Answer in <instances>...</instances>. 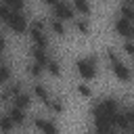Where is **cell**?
I'll use <instances>...</instances> for the list:
<instances>
[{
    "instance_id": "cell-26",
    "label": "cell",
    "mask_w": 134,
    "mask_h": 134,
    "mask_svg": "<svg viewBox=\"0 0 134 134\" xmlns=\"http://www.w3.org/2000/svg\"><path fill=\"white\" fill-rule=\"evenodd\" d=\"M121 134H128V132H121Z\"/></svg>"
},
{
    "instance_id": "cell-17",
    "label": "cell",
    "mask_w": 134,
    "mask_h": 134,
    "mask_svg": "<svg viewBox=\"0 0 134 134\" xmlns=\"http://www.w3.org/2000/svg\"><path fill=\"white\" fill-rule=\"evenodd\" d=\"M10 77H13V69H10V63H2V67H0V82H2V86H8L10 84Z\"/></svg>"
},
{
    "instance_id": "cell-16",
    "label": "cell",
    "mask_w": 134,
    "mask_h": 134,
    "mask_svg": "<svg viewBox=\"0 0 134 134\" xmlns=\"http://www.w3.org/2000/svg\"><path fill=\"white\" fill-rule=\"evenodd\" d=\"M46 73H48L50 77H61V73H63L61 63H59L57 59H50V61H48V65H46Z\"/></svg>"
},
{
    "instance_id": "cell-6",
    "label": "cell",
    "mask_w": 134,
    "mask_h": 134,
    "mask_svg": "<svg viewBox=\"0 0 134 134\" xmlns=\"http://www.w3.org/2000/svg\"><path fill=\"white\" fill-rule=\"evenodd\" d=\"M109 69H111L113 77H115V80H119V82H130V80L134 77V69H132V67H128L121 59H117V61L109 63Z\"/></svg>"
},
{
    "instance_id": "cell-3",
    "label": "cell",
    "mask_w": 134,
    "mask_h": 134,
    "mask_svg": "<svg viewBox=\"0 0 134 134\" xmlns=\"http://www.w3.org/2000/svg\"><path fill=\"white\" fill-rule=\"evenodd\" d=\"M75 73L82 82H92L98 75V59L94 54H84L75 61Z\"/></svg>"
},
{
    "instance_id": "cell-15",
    "label": "cell",
    "mask_w": 134,
    "mask_h": 134,
    "mask_svg": "<svg viewBox=\"0 0 134 134\" xmlns=\"http://www.w3.org/2000/svg\"><path fill=\"white\" fill-rule=\"evenodd\" d=\"M25 71H27V75L29 77H34V80H40V75L46 71V67H42L40 63H36V61H27V65H25Z\"/></svg>"
},
{
    "instance_id": "cell-25",
    "label": "cell",
    "mask_w": 134,
    "mask_h": 134,
    "mask_svg": "<svg viewBox=\"0 0 134 134\" xmlns=\"http://www.w3.org/2000/svg\"><path fill=\"white\" fill-rule=\"evenodd\" d=\"M130 111H132V115H134V107H132V109H130Z\"/></svg>"
},
{
    "instance_id": "cell-13",
    "label": "cell",
    "mask_w": 134,
    "mask_h": 134,
    "mask_svg": "<svg viewBox=\"0 0 134 134\" xmlns=\"http://www.w3.org/2000/svg\"><path fill=\"white\" fill-rule=\"evenodd\" d=\"M73 27H75V31H77V34H82V36H88V34H90V29H92V25H90V19H88V17H75V19H73Z\"/></svg>"
},
{
    "instance_id": "cell-18",
    "label": "cell",
    "mask_w": 134,
    "mask_h": 134,
    "mask_svg": "<svg viewBox=\"0 0 134 134\" xmlns=\"http://www.w3.org/2000/svg\"><path fill=\"white\" fill-rule=\"evenodd\" d=\"M48 109H50V113H54V115H61V113L65 111V100H63L61 96H54Z\"/></svg>"
},
{
    "instance_id": "cell-19",
    "label": "cell",
    "mask_w": 134,
    "mask_h": 134,
    "mask_svg": "<svg viewBox=\"0 0 134 134\" xmlns=\"http://www.w3.org/2000/svg\"><path fill=\"white\" fill-rule=\"evenodd\" d=\"M119 15H121V17H126V19H130V21L134 23V4H132V2L121 4V6H119Z\"/></svg>"
},
{
    "instance_id": "cell-11",
    "label": "cell",
    "mask_w": 134,
    "mask_h": 134,
    "mask_svg": "<svg viewBox=\"0 0 134 134\" xmlns=\"http://www.w3.org/2000/svg\"><path fill=\"white\" fill-rule=\"evenodd\" d=\"M46 21H48V29H50L54 36H59V38H65V36H67L65 21H61V19H57V17H50V19H46Z\"/></svg>"
},
{
    "instance_id": "cell-20",
    "label": "cell",
    "mask_w": 134,
    "mask_h": 134,
    "mask_svg": "<svg viewBox=\"0 0 134 134\" xmlns=\"http://www.w3.org/2000/svg\"><path fill=\"white\" fill-rule=\"evenodd\" d=\"M17 126H15V121L8 117V113L4 111V115H2V134H10L13 130H15Z\"/></svg>"
},
{
    "instance_id": "cell-9",
    "label": "cell",
    "mask_w": 134,
    "mask_h": 134,
    "mask_svg": "<svg viewBox=\"0 0 134 134\" xmlns=\"http://www.w3.org/2000/svg\"><path fill=\"white\" fill-rule=\"evenodd\" d=\"M34 100H36V98H34V94H31V92H27V90H23V92H19V94L10 100V105H13V107H17V109L27 111V109L34 105Z\"/></svg>"
},
{
    "instance_id": "cell-10",
    "label": "cell",
    "mask_w": 134,
    "mask_h": 134,
    "mask_svg": "<svg viewBox=\"0 0 134 134\" xmlns=\"http://www.w3.org/2000/svg\"><path fill=\"white\" fill-rule=\"evenodd\" d=\"M50 59H52V57H50V52H48V50L38 48V46H34V44L29 46V61H36V63H40L42 67H46Z\"/></svg>"
},
{
    "instance_id": "cell-7",
    "label": "cell",
    "mask_w": 134,
    "mask_h": 134,
    "mask_svg": "<svg viewBox=\"0 0 134 134\" xmlns=\"http://www.w3.org/2000/svg\"><path fill=\"white\" fill-rule=\"evenodd\" d=\"M113 29H115L117 36H124L126 40H132V42H134V23H132L130 19L117 15V17L113 19Z\"/></svg>"
},
{
    "instance_id": "cell-1",
    "label": "cell",
    "mask_w": 134,
    "mask_h": 134,
    "mask_svg": "<svg viewBox=\"0 0 134 134\" xmlns=\"http://www.w3.org/2000/svg\"><path fill=\"white\" fill-rule=\"evenodd\" d=\"M0 17H2V23L17 36H23L25 31H29V23H27V17L19 10H10L4 2H0Z\"/></svg>"
},
{
    "instance_id": "cell-5",
    "label": "cell",
    "mask_w": 134,
    "mask_h": 134,
    "mask_svg": "<svg viewBox=\"0 0 134 134\" xmlns=\"http://www.w3.org/2000/svg\"><path fill=\"white\" fill-rule=\"evenodd\" d=\"M31 121H34V128H36L40 134H61L59 124H57L54 119H50V117H44V115H34V117H31Z\"/></svg>"
},
{
    "instance_id": "cell-4",
    "label": "cell",
    "mask_w": 134,
    "mask_h": 134,
    "mask_svg": "<svg viewBox=\"0 0 134 134\" xmlns=\"http://www.w3.org/2000/svg\"><path fill=\"white\" fill-rule=\"evenodd\" d=\"M46 4L52 8V17H57L61 21H73L77 17L71 2H46Z\"/></svg>"
},
{
    "instance_id": "cell-12",
    "label": "cell",
    "mask_w": 134,
    "mask_h": 134,
    "mask_svg": "<svg viewBox=\"0 0 134 134\" xmlns=\"http://www.w3.org/2000/svg\"><path fill=\"white\" fill-rule=\"evenodd\" d=\"M6 113H8V117L15 121V126H23L25 121H27V111H23V109H17V107H8L6 109Z\"/></svg>"
},
{
    "instance_id": "cell-14",
    "label": "cell",
    "mask_w": 134,
    "mask_h": 134,
    "mask_svg": "<svg viewBox=\"0 0 134 134\" xmlns=\"http://www.w3.org/2000/svg\"><path fill=\"white\" fill-rule=\"evenodd\" d=\"M71 4H73V10H75V15H77V17H88V15L92 13L90 2H86V0H73Z\"/></svg>"
},
{
    "instance_id": "cell-21",
    "label": "cell",
    "mask_w": 134,
    "mask_h": 134,
    "mask_svg": "<svg viewBox=\"0 0 134 134\" xmlns=\"http://www.w3.org/2000/svg\"><path fill=\"white\" fill-rule=\"evenodd\" d=\"M75 92H77L80 96H84V98H90V96H92V88H90V84H86V82H80V84L75 86Z\"/></svg>"
},
{
    "instance_id": "cell-22",
    "label": "cell",
    "mask_w": 134,
    "mask_h": 134,
    "mask_svg": "<svg viewBox=\"0 0 134 134\" xmlns=\"http://www.w3.org/2000/svg\"><path fill=\"white\" fill-rule=\"evenodd\" d=\"M10 10H19V13H23V8H25V2L23 0H2Z\"/></svg>"
},
{
    "instance_id": "cell-23",
    "label": "cell",
    "mask_w": 134,
    "mask_h": 134,
    "mask_svg": "<svg viewBox=\"0 0 134 134\" xmlns=\"http://www.w3.org/2000/svg\"><path fill=\"white\" fill-rule=\"evenodd\" d=\"M121 48H124V52H126L128 57H134V42H132V40H126V42L121 44Z\"/></svg>"
},
{
    "instance_id": "cell-2",
    "label": "cell",
    "mask_w": 134,
    "mask_h": 134,
    "mask_svg": "<svg viewBox=\"0 0 134 134\" xmlns=\"http://www.w3.org/2000/svg\"><path fill=\"white\" fill-rule=\"evenodd\" d=\"M50 29H48V21H44V19H34L31 23H29V40H31V44L34 46H38V48H44V50H48L50 48V34H48Z\"/></svg>"
},
{
    "instance_id": "cell-8",
    "label": "cell",
    "mask_w": 134,
    "mask_h": 134,
    "mask_svg": "<svg viewBox=\"0 0 134 134\" xmlns=\"http://www.w3.org/2000/svg\"><path fill=\"white\" fill-rule=\"evenodd\" d=\"M31 94H34V98H36V100H40L46 109L50 107V103H52V98H54V96H52V92H50V90H48L42 82H36V84H34Z\"/></svg>"
},
{
    "instance_id": "cell-24",
    "label": "cell",
    "mask_w": 134,
    "mask_h": 134,
    "mask_svg": "<svg viewBox=\"0 0 134 134\" xmlns=\"http://www.w3.org/2000/svg\"><path fill=\"white\" fill-rule=\"evenodd\" d=\"M84 134H98V132H96V130H94V128H92V130H86V132H84Z\"/></svg>"
}]
</instances>
